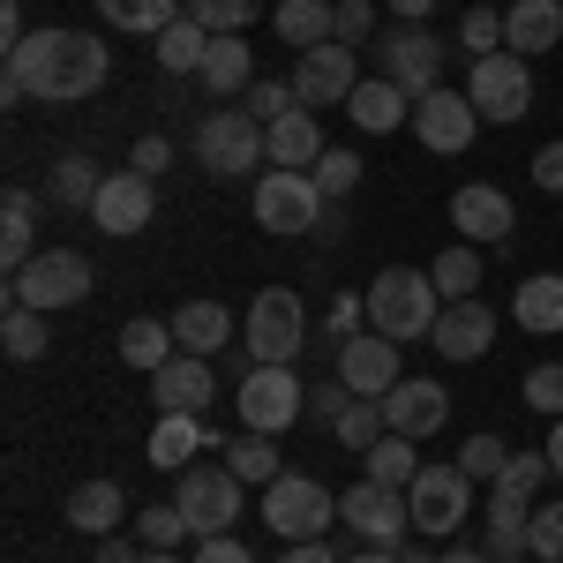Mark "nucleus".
Wrapping results in <instances>:
<instances>
[{
    "label": "nucleus",
    "mask_w": 563,
    "mask_h": 563,
    "mask_svg": "<svg viewBox=\"0 0 563 563\" xmlns=\"http://www.w3.org/2000/svg\"><path fill=\"white\" fill-rule=\"evenodd\" d=\"M135 541H143V549H180V541H196V533L180 519V504H151V511L135 519Z\"/></svg>",
    "instance_id": "a18cd8bd"
},
{
    "label": "nucleus",
    "mask_w": 563,
    "mask_h": 563,
    "mask_svg": "<svg viewBox=\"0 0 563 563\" xmlns=\"http://www.w3.org/2000/svg\"><path fill=\"white\" fill-rule=\"evenodd\" d=\"M121 519H129V496H121L113 481H76V488H68V526H84L90 541L121 533Z\"/></svg>",
    "instance_id": "bb28decb"
},
{
    "label": "nucleus",
    "mask_w": 563,
    "mask_h": 563,
    "mask_svg": "<svg viewBox=\"0 0 563 563\" xmlns=\"http://www.w3.org/2000/svg\"><path fill=\"white\" fill-rule=\"evenodd\" d=\"M174 339H180V353H225L233 346V308L225 301H180L174 308Z\"/></svg>",
    "instance_id": "a878e982"
},
{
    "label": "nucleus",
    "mask_w": 563,
    "mask_h": 563,
    "mask_svg": "<svg viewBox=\"0 0 563 563\" xmlns=\"http://www.w3.org/2000/svg\"><path fill=\"white\" fill-rule=\"evenodd\" d=\"M129 166H135V174H151V180H158L166 166H174V143H166V135H143V143H135V158H129Z\"/></svg>",
    "instance_id": "4d7b16f0"
},
{
    "label": "nucleus",
    "mask_w": 563,
    "mask_h": 563,
    "mask_svg": "<svg viewBox=\"0 0 563 563\" xmlns=\"http://www.w3.org/2000/svg\"><path fill=\"white\" fill-rule=\"evenodd\" d=\"M398 563H443V549H429V541H398Z\"/></svg>",
    "instance_id": "680f3d73"
},
{
    "label": "nucleus",
    "mask_w": 563,
    "mask_h": 563,
    "mask_svg": "<svg viewBox=\"0 0 563 563\" xmlns=\"http://www.w3.org/2000/svg\"><path fill=\"white\" fill-rule=\"evenodd\" d=\"M90 563H143V541H129V533H106V541L90 549Z\"/></svg>",
    "instance_id": "13d9d810"
},
{
    "label": "nucleus",
    "mask_w": 563,
    "mask_h": 563,
    "mask_svg": "<svg viewBox=\"0 0 563 563\" xmlns=\"http://www.w3.org/2000/svg\"><path fill=\"white\" fill-rule=\"evenodd\" d=\"M549 474H556V466H549V451H511V459H504V474L488 481V488H504V496H519V504H533Z\"/></svg>",
    "instance_id": "ea45409f"
},
{
    "label": "nucleus",
    "mask_w": 563,
    "mask_h": 563,
    "mask_svg": "<svg viewBox=\"0 0 563 563\" xmlns=\"http://www.w3.org/2000/svg\"><path fill=\"white\" fill-rule=\"evenodd\" d=\"M38 203H31V188H8V203H0V263H8V278L23 271V263L38 256Z\"/></svg>",
    "instance_id": "c85d7f7f"
},
{
    "label": "nucleus",
    "mask_w": 563,
    "mask_h": 563,
    "mask_svg": "<svg viewBox=\"0 0 563 563\" xmlns=\"http://www.w3.org/2000/svg\"><path fill=\"white\" fill-rule=\"evenodd\" d=\"M286 84H294V98H301L308 113H316V106H346L353 98V84H361V68H353V45H308L301 60H294V76H286Z\"/></svg>",
    "instance_id": "2eb2a0df"
},
{
    "label": "nucleus",
    "mask_w": 563,
    "mask_h": 563,
    "mask_svg": "<svg viewBox=\"0 0 563 563\" xmlns=\"http://www.w3.org/2000/svg\"><path fill=\"white\" fill-rule=\"evenodd\" d=\"M429 278H435V294H443V301H474V286H481V249H474V241L443 249V256L429 263Z\"/></svg>",
    "instance_id": "f704fd0d"
},
{
    "label": "nucleus",
    "mask_w": 563,
    "mask_h": 563,
    "mask_svg": "<svg viewBox=\"0 0 563 563\" xmlns=\"http://www.w3.org/2000/svg\"><path fill=\"white\" fill-rule=\"evenodd\" d=\"M443 53H451V45L435 38L429 23H390V38L376 45L384 76L406 90V98H429V90H443Z\"/></svg>",
    "instance_id": "9b49d317"
},
{
    "label": "nucleus",
    "mask_w": 563,
    "mask_h": 563,
    "mask_svg": "<svg viewBox=\"0 0 563 563\" xmlns=\"http://www.w3.org/2000/svg\"><path fill=\"white\" fill-rule=\"evenodd\" d=\"M339 443H346V451H368V443H384L390 435V421H384V398H353L346 413H339Z\"/></svg>",
    "instance_id": "79ce46f5"
},
{
    "label": "nucleus",
    "mask_w": 563,
    "mask_h": 563,
    "mask_svg": "<svg viewBox=\"0 0 563 563\" xmlns=\"http://www.w3.org/2000/svg\"><path fill=\"white\" fill-rule=\"evenodd\" d=\"M151 398H158V413H203L218 398V368L203 353H174V361L151 376Z\"/></svg>",
    "instance_id": "412c9836"
},
{
    "label": "nucleus",
    "mask_w": 563,
    "mask_h": 563,
    "mask_svg": "<svg viewBox=\"0 0 563 563\" xmlns=\"http://www.w3.org/2000/svg\"><path fill=\"white\" fill-rule=\"evenodd\" d=\"M361 466H368V481H384V488H413V474H421L413 435H384V443H368V451H361Z\"/></svg>",
    "instance_id": "c9c22d12"
},
{
    "label": "nucleus",
    "mask_w": 563,
    "mask_h": 563,
    "mask_svg": "<svg viewBox=\"0 0 563 563\" xmlns=\"http://www.w3.org/2000/svg\"><path fill=\"white\" fill-rule=\"evenodd\" d=\"M196 158H203V174H218V180H241V174H256V166H271V151H263V121L249 113V106L211 113V121L196 129Z\"/></svg>",
    "instance_id": "0eeeda50"
},
{
    "label": "nucleus",
    "mask_w": 563,
    "mask_h": 563,
    "mask_svg": "<svg viewBox=\"0 0 563 563\" xmlns=\"http://www.w3.org/2000/svg\"><path fill=\"white\" fill-rule=\"evenodd\" d=\"M278 563H339V556H331V541H286Z\"/></svg>",
    "instance_id": "bf43d9fd"
},
{
    "label": "nucleus",
    "mask_w": 563,
    "mask_h": 563,
    "mask_svg": "<svg viewBox=\"0 0 563 563\" xmlns=\"http://www.w3.org/2000/svg\"><path fill=\"white\" fill-rule=\"evenodd\" d=\"M203 443H211L203 413H158V429H151V466H158V474H180V466H196Z\"/></svg>",
    "instance_id": "cd10ccee"
},
{
    "label": "nucleus",
    "mask_w": 563,
    "mask_h": 563,
    "mask_svg": "<svg viewBox=\"0 0 563 563\" xmlns=\"http://www.w3.org/2000/svg\"><path fill=\"white\" fill-rule=\"evenodd\" d=\"M466 98L481 106V121H526L533 113V60L526 53H481L474 76H466Z\"/></svg>",
    "instance_id": "9d476101"
},
{
    "label": "nucleus",
    "mask_w": 563,
    "mask_h": 563,
    "mask_svg": "<svg viewBox=\"0 0 563 563\" xmlns=\"http://www.w3.org/2000/svg\"><path fill=\"white\" fill-rule=\"evenodd\" d=\"M106 31H135V38H158L188 15V0H98Z\"/></svg>",
    "instance_id": "c756f323"
},
{
    "label": "nucleus",
    "mask_w": 563,
    "mask_h": 563,
    "mask_svg": "<svg viewBox=\"0 0 563 563\" xmlns=\"http://www.w3.org/2000/svg\"><path fill=\"white\" fill-rule=\"evenodd\" d=\"M233 413L249 421V435H286L308 421V384L294 376V361H256L249 384H233Z\"/></svg>",
    "instance_id": "7ed1b4c3"
},
{
    "label": "nucleus",
    "mask_w": 563,
    "mask_h": 563,
    "mask_svg": "<svg viewBox=\"0 0 563 563\" xmlns=\"http://www.w3.org/2000/svg\"><path fill=\"white\" fill-rule=\"evenodd\" d=\"M90 294V256L84 249H45L31 256L15 278H8V308H38V316H60Z\"/></svg>",
    "instance_id": "20e7f679"
},
{
    "label": "nucleus",
    "mask_w": 563,
    "mask_h": 563,
    "mask_svg": "<svg viewBox=\"0 0 563 563\" xmlns=\"http://www.w3.org/2000/svg\"><path fill=\"white\" fill-rule=\"evenodd\" d=\"M346 563H398V549H361V556H346Z\"/></svg>",
    "instance_id": "69168bd1"
},
{
    "label": "nucleus",
    "mask_w": 563,
    "mask_h": 563,
    "mask_svg": "<svg viewBox=\"0 0 563 563\" xmlns=\"http://www.w3.org/2000/svg\"><path fill=\"white\" fill-rule=\"evenodd\" d=\"M526 533H533V556L541 563H563V504H541V511L526 519Z\"/></svg>",
    "instance_id": "3c124183"
},
{
    "label": "nucleus",
    "mask_w": 563,
    "mask_h": 563,
    "mask_svg": "<svg viewBox=\"0 0 563 563\" xmlns=\"http://www.w3.org/2000/svg\"><path fill=\"white\" fill-rule=\"evenodd\" d=\"M308 180H316L323 203H346L353 188H361V158H353V151H323V158L308 166Z\"/></svg>",
    "instance_id": "37998d69"
},
{
    "label": "nucleus",
    "mask_w": 563,
    "mask_h": 563,
    "mask_svg": "<svg viewBox=\"0 0 563 563\" xmlns=\"http://www.w3.org/2000/svg\"><path fill=\"white\" fill-rule=\"evenodd\" d=\"M249 211H256L263 233H316L323 225V196H316V180L308 174H286V166H271V174L256 180V196H249Z\"/></svg>",
    "instance_id": "f8f14e48"
},
{
    "label": "nucleus",
    "mask_w": 563,
    "mask_h": 563,
    "mask_svg": "<svg viewBox=\"0 0 563 563\" xmlns=\"http://www.w3.org/2000/svg\"><path fill=\"white\" fill-rule=\"evenodd\" d=\"M271 23H278V38L286 45H331V0H278V15H271Z\"/></svg>",
    "instance_id": "72a5a7b5"
},
{
    "label": "nucleus",
    "mask_w": 563,
    "mask_h": 563,
    "mask_svg": "<svg viewBox=\"0 0 563 563\" xmlns=\"http://www.w3.org/2000/svg\"><path fill=\"white\" fill-rule=\"evenodd\" d=\"M203 84L218 90V98H249V84H256V53L241 38H211V60H203Z\"/></svg>",
    "instance_id": "2f4dec72"
},
{
    "label": "nucleus",
    "mask_w": 563,
    "mask_h": 563,
    "mask_svg": "<svg viewBox=\"0 0 563 563\" xmlns=\"http://www.w3.org/2000/svg\"><path fill=\"white\" fill-rule=\"evenodd\" d=\"M541 451H549V466L563 474V421H549V443H541Z\"/></svg>",
    "instance_id": "e2e57ef3"
},
{
    "label": "nucleus",
    "mask_w": 563,
    "mask_h": 563,
    "mask_svg": "<svg viewBox=\"0 0 563 563\" xmlns=\"http://www.w3.org/2000/svg\"><path fill=\"white\" fill-rule=\"evenodd\" d=\"M143 563H188L180 549H143Z\"/></svg>",
    "instance_id": "338daca9"
},
{
    "label": "nucleus",
    "mask_w": 563,
    "mask_h": 563,
    "mask_svg": "<svg viewBox=\"0 0 563 563\" xmlns=\"http://www.w3.org/2000/svg\"><path fill=\"white\" fill-rule=\"evenodd\" d=\"M225 466L249 481V488H271V481L286 474V459H278V443H271V435H241V443H225Z\"/></svg>",
    "instance_id": "4c0bfd02"
},
{
    "label": "nucleus",
    "mask_w": 563,
    "mask_h": 563,
    "mask_svg": "<svg viewBox=\"0 0 563 563\" xmlns=\"http://www.w3.org/2000/svg\"><path fill=\"white\" fill-rule=\"evenodd\" d=\"M435 316H443V294H435L429 271H406V263L376 271V286H368V331H384L390 346H413V339L435 331Z\"/></svg>",
    "instance_id": "f03ea898"
},
{
    "label": "nucleus",
    "mask_w": 563,
    "mask_h": 563,
    "mask_svg": "<svg viewBox=\"0 0 563 563\" xmlns=\"http://www.w3.org/2000/svg\"><path fill=\"white\" fill-rule=\"evenodd\" d=\"M241 339L256 361H301L308 346V308L294 286H263L256 301H249V323H241Z\"/></svg>",
    "instance_id": "1a4fd4ad"
},
{
    "label": "nucleus",
    "mask_w": 563,
    "mask_h": 563,
    "mask_svg": "<svg viewBox=\"0 0 563 563\" xmlns=\"http://www.w3.org/2000/svg\"><path fill=\"white\" fill-rule=\"evenodd\" d=\"M526 413H549V421H563V353L556 361H541V368H526Z\"/></svg>",
    "instance_id": "c03bdc74"
},
{
    "label": "nucleus",
    "mask_w": 563,
    "mask_h": 563,
    "mask_svg": "<svg viewBox=\"0 0 563 563\" xmlns=\"http://www.w3.org/2000/svg\"><path fill=\"white\" fill-rule=\"evenodd\" d=\"M376 31V0H331V38L339 45H361Z\"/></svg>",
    "instance_id": "de8ad7c7"
},
{
    "label": "nucleus",
    "mask_w": 563,
    "mask_h": 563,
    "mask_svg": "<svg viewBox=\"0 0 563 563\" xmlns=\"http://www.w3.org/2000/svg\"><path fill=\"white\" fill-rule=\"evenodd\" d=\"M0 346H8V361H38V353L53 346V331H45L38 308H8V316H0Z\"/></svg>",
    "instance_id": "58836bf2"
},
{
    "label": "nucleus",
    "mask_w": 563,
    "mask_h": 563,
    "mask_svg": "<svg viewBox=\"0 0 563 563\" xmlns=\"http://www.w3.org/2000/svg\"><path fill=\"white\" fill-rule=\"evenodd\" d=\"M533 188H549V196H563V135L533 151Z\"/></svg>",
    "instance_id": "6e6d98bb"
},
{
    "label": "nucleus",
    "mask_w": 563,
    "mask_h": 563,
    "mask_svg": "<svg viewBox=\"0 0 563 563\" xmlns=\"http://www.w3.org/2000/svg\"><path fill=\"white\" fill-rule=\"evenodd\" d=\"M241 106H249V113H256L263 129H271V121H286V113H294V106H301V98H294V84H249V98H241Z\"/></svg>",
    "instance_id": "8fccbe9b"
},
{
    "label": "nucleus",
    "mask_w": 563,
    "mask_h": 563,
    "mask_svg": "<svg viewBox=\"0 0 563 563\" xmlns=\"http://www.w3.org/2000/svg\"><path fill=\"white\" fill-rule=\"evenodd\" d=\"M451 225H459V241H474V249H504V241H511V225H519V211H511V196H504V188L466 180V188L451 196Z\"/></svg>",
    "instance_id": "f3484780"
},
{
    "label": "nucleus",
    "mask_w": 563,
    "mask_h": 563,
    "mask_svg": "<svg viewBox=\"0 0 563 563\" xmlns=\"http://www.w3.org/2000/svg\"><path fill=\"white\" fill-rule=\"evenodd\" d=\"M263 151H271V166H286V174H308V166H316L331 143H323V129H316V113H308V106H294L286 121H271V129H263Z\"/></svg>",
    "instance_id": "5701e85b"
},
{
    "label": "nucleus",
    "mask_w": 563,
    "mask_h": 563,
    "mask_svg": "<svg viewBox=\"0 0 563 563\" xmlns=\"http://www.w3.org/2000/svg\"><path fill=\"white\" fill-rule=\"evenodd\" d=\"M241 488H249V481L233 474V466H180L174 504H180V519H188V533H196V541H203V533H233V526H241Z\"/></svg>",
    "instance_id": "6e6552de"
},
{
    "label": "nucleus",
    "mask_w": 563,
    "mask_h": 563,
    "mask_svg": "<svg viewBox=\"0 0 563 563\" xmlns=\"http://www.w3.org/2000/svg\"><path fill=\"white\" fill-rule=\"evenodd\" d=\"M488 129L481 121V106L466 98V90H429V98H413V135L429 143L435 158H459V151H474V135Z\"/></svg>",
    "instance_id": "ddd939ff"
},
{
    "label": "nucleus",
    "mask_w": 563,
    "mask_h": 563,
    "mask_svg": "<svg viewBox=\"0 0 563 563\" xmlns=\"http://www.w3.org/2000/svg\"><path fill=\"white\" fill-rule=\"evenodd\" d=\"M384 8L398 15V23H429V8H435V0H384Z\"/></svg>",
    "instance_id": "052dcab7"
},
{
    "label": "nucleus",
    "mask_w": 563,
    "mask_h": 563,
    "mask_svg": "<svg viewBox=\"0 0 563 563\" xmlns=\"http://www.w3.org/2000/svg\"><path fill=\"white\" fill-rule=\"evenodd\" d=\"M443 563H496L488 549H443Z\"/></svg>",
    "instance_id": "0e129e2a"
},
{
    "label": "nucleus",
    "mask_w": 563,
    "mask_h": 563,
    "mask_svg": "<svg viewBox=\"0 0 563 563\" xmlns=\"http://www.w3.org/2000/svg\"><path fill=\"white\" fill-rule=\"evenodd\" d=\"M406 113H413V98L390 84V76H368V84H353L346 98V121L361 135H390V129H406Z\"/></svg>",
    "instance_id": "b1692460"
},
{
    "label": "nucleus",
    "mask_w": 563,
    "mask_h": 563,
    "mask_svg": "<svg viewBox=\"0 0 563 563\" xmlns=\"http://www.w3.org/2000/svg\"><path fill=\"white\" fill-rule=\"evenodd\" d=\"M361 331H368V294H339V301H331V339L346 346Z\"/></svg>",
    "instance_id": "603ef678"
},
{
    "label": "nucleus",
    "mask_w": 563,
    "mask_h": 563,
    "mask_svg": "<svg viewBox=\"0 0 563 563\" xmlns=\"http://www.w3.org/2000/svg\"><path fill=\"white\" fill-rule=\"evenodd\" d=\"M511 323L533 331V339H556V331H563V271H533V278H519V294H511Z\"/></svg>",
    "instance_id": "393cba45"
},
{
    "label": "nucleus",
    "mask_w": 563,
    "mask_h": 563,
    "mask_svg": "<svg viewBox=\"0 0 563 563\" xmlns=\"http://www.w3.org/2000/svg\"><path fill=\"white\" fill-rule=\"evenodd\" d=\"M166 346H180V339H174V323H158V316H135L129 331H121V361H129V368H143V376H158V368L174 361Z\"/></svg>",
    "instance_id": "473e14b6"
},
{
    "label": "nucleus",
    "mask_w": 563,
    "mask_h": 563,
    "mask_svg": "<svg viewBox=\"0 0 563 563\" xmlns=\"http://www.w3.org/2000/svg\"><path fill=\"white\" fill-rule=\"evenodd\" d=\"M188 15H196L211 38H241V31L263 15V0H188Z\"/></svg>",
    "instance_id": "a19ab883"
},
{
    "label": "nucleus",
    "mask_w": 563,
    "mask_h": 563,
    "mask_svg": "<svg viewBox=\"0 0 563 563\" xmlns=\"http://www.w3.org/2000/svg\"><path fill=\"white\" fill-rule=\"evenodd\" d=\"M203 60H211V31L196 15H180L174 31H158V68L166 76H203Z\"/></svg>",
    "instance_id": "7c9ffc66"
},
{
    "label": "nucleus",
    "mask_w": 563,
    "mask_h": 563,
    "mask_svg": "<svg viewBox=\"0 0 563 563\" xmlns=\"http://www.w3.org/2000/svg\"><path fill=\"white\" fill-rule=\"evenodd\" d=\"M263 526H271L278 541H323V533L339 526V496H331L323 481H308V474H278L263 488Z\"/></svg>",
    "instance_id": "423d86ee"
},
{
    "label": "nucleus",
    "mask_w": 563,
    "mask_h": 563,
    "mask_svg": "<svg viewBox=\"0 0 563 563\" xmlns=\"http://www.w3.org/2000/svg\"><path fill=\"white\" fill-rule=\"evenodd\" d=\"M353 406V390L339 384V376H331V384H316L308 390V421H323V429H339V413H346Z\"/></svg>",
    "instance_id": "864d4df0"
},
{
    "label": "nucleus",
    "mask_w": 563,
    "mask_h": 563,
    "mask_svg": "<svg viewBox=\"0 0 563 563\" xmlns=\"http://www.w3.org/2000/svg\"><path fill=\"white\" fill-rule=\"evenodd\" d=\"M98 188H106V174H98L90 158H60L53 180H45V196H53L60 211H90V203H98Z\"/></svg>",
    "instance_id": "e433bc0d"
},
{
    "label": "nucleus",
    "mask_w": 563,
    "mask_h": 563,
    "mask_svg": "<svg viewBox=\"0 0 563 563\" xmlns=\"http://www.w3.org/2000/svg\"><path fill=\"white\" fill-rule=\"evenodd\" d=\"M459 45H466V53H504V8H488V0H474V8H466V23H459Z\"/></svg>",
    "instance_id": "49530a36"
},
{
    "label": "nucleus",
    "mask_w": 563,
    "mask_h": 563,
    "mask_svg": "<svg viewBox=\"0 0 563 563\" xmlns=\"http://www.w3.org/2000/svg\"><path fill=\"white\" fill-rule=\"evenodd\" d=\"M504 45L526 53V60L556 53L563 45V0H511V8H504Z\"/></svg>",
    "instance_id": "4be33fe9"
},
{
    "label": "nucleus",
    "mask_w": 563,
    "mask_h": 563,
    "mask_svg": "<svg viewBox=\"0 0 563 563\" xmlns=\"http://www.w3.org/2000/svg\"><path fill=\"white\" fill-rule=\"evenodd\" d=\"M504 435H466V451H459V466H466V481H496L504 474Z\"/></svg>",
    "instance_id": "09e8293b"
},
{
    "label": "nucleus",
    "mask_w": 563,
    "mask_h": 563,
    "mask_svg": "<svg viewBox=\"0 0 563 563\" xmlns=\"http://www.w3.org/2000/svg\"><path fill=\"white\" fill-rule=\"evenodd\" d=\"M398 376H406V368H398V346H390L384 331H361V339L339 346V384H346L353 398H384Z\"/></svg>",
    "instance_id": "aec40b11"
},
{
    "label": "nucleus",
    "mask_w": 563,
    "mask_h": 563,
    "mask_svg": "<svg viewBox=\"0 0 563 563\" xmlns=\"http://www.w3.org/2000/svg\"><path fill=\"white\" fill-rule=\"evenodd\" d=\"M339 519L368 541V549H398L406 541V526H413V511H406V488H384V481H353L346 496H339Z\"/></svg>",
    "instance_id": "4468645a"
},
{
    "label": "nucleus",
    "mask_w": 563,
    "mask_h": 563,
    "mask_svg": "<svg viewBox=\"0 0 563 563\" xmlns=\"http://www.w3.org/2000/svg\"><path fill=\"white\" fill-rule=\"evenodd\" d=\"M474 488H481V481H466V466H459V459H451V466H421V474H413V488H406L413 533H429V541L466 533V519H474Z\"/></svg>",
    "instance_id": "39448f33"
},
{
    "label": "nucleus",
    "mask_w": 563,
    "mask_h": 563,
    "mask_svg": "<svg viewBox=\"0 0 563 563\" xmlns=\"http://www.w3.org/2000/svg\"><path fill=\"white\" fill-rule=\"evenodd\" d=\"M8 76L45 106H76V98L113 84V45L90 31H31L8 53Z\"/></svg>",
    "instance_id": "f257e3e1"
},
{
    "label": "nucleus",
    "mask_w": 563,
    "mask_h": 563,
    "mask_svg": "<svg viewBox=\"0 0 563 563\" xmlns=\"http://www.w3.org/2000/svg\"><path fill=\"white\" fill-rule=\"evenodd\" d=\"M151 211H158V180L129 166V174H106L98 203H90V225H98V233H113V241H129V233L151 225Z\"/></svg>",
    "instance_id": "dca6fc26"
},
{
    "label": "nucleus",
    "mask_w": 563,
    "mask_h": 563,
    "mask_svg": "<svg viewBox=\"0 0 563 563\" xmlns=\"http://www.w3.org/2000/svg\"><path fill=\"white\" fill-rule=\"evenodd\" d=\"M429 346L443 353V361H481V353L496 346V308L481 301V294H474V301H443Z\"/></svg>",
    "instance_id": "6ab92c4d"
},
{
    "label": "nucleus",
    "mask_w": 563,
    "mask_h": 563,
    "mask_svg": "<svg viewBox=\"0 0 563 563\" xmlns=\"http://www.w3.org/2000/svg\"><path fill=\"white\" fill-rule=\"evenodd\" d=\"M188 563H256V556H249V541H233V533H203V541L188 549Z\"/></svg>",
    "instance_id": "5fc2aeb1"
},
{
    "label": "nucleus",
    "mask_w": 563,
    "mask_h": 563,
    "mask_svg": "<svg viewBox=\"0 0 563 563\" xmlns=\"http://www.w3.org/2000/svg\"><path fill=\"white\" fill-rule=\"evenodd\" d=\"M384 421H390V435H435L443 421H451V398H443V384L435 376H398V384L384 390Z\"/></svg>",
    "instance_id": "a211bd4d"
}]
</instances>
